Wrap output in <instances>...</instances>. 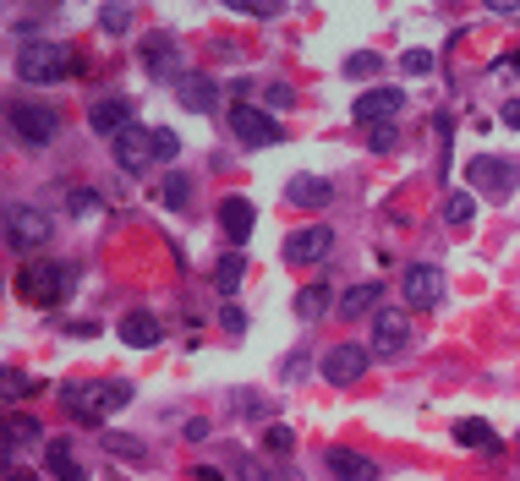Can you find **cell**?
Returning a JSON list of instances; mask_svg holds the SVG:
<instances>
[{"mask_svg":"<svg viewBox=\"0 0 520 481\" xmlns=\"http://www.w3.org/2000/svg\"><path fill=\"white\" fill-rule=\"evenodd\" d=\"M50 236H55L50 214H39L28 203H6V246L11 252H39V246H50Z\"/></svg>","mask_w":520,"mask_h":481,"instance_id":"obj_5","label":"cell"},{"mask_svg":"<svg viewBox=\"0 0 520 481\" xmlns=\"http://www.w3.org/2000/svg\"><path fill=\"white\" fill-rule=\"evenodd\" d=\"M44 465H50V476L55 481H83V460H77V449H72V438H50L44 443Z\"/></svg>","mask_w":520,"mask_h":481,"instance_id":"obj_19","label":"cell"},{"mask_svg":"<svg viewBox=\"0 0 520 481\" xmlns=\"http://www.w3.org/2000/svg\"><path fill=\"white\" fill-rule=\"evenodd\" d=\"M291 99H296V93L285 88V82H274V88H269V104H291Z\"/></svg>","mask_w":520,"mask_h":481,"instance_id":"obj_42","label":"cell"},{"mask_svg":"<svg viewBox=\"0 0 520 481\" xmlns=\"http://www.w3.org/2000/svg\"><path fill=\"white\" fill-rule=\"evenodd\" d=\"M83 72V55L72 50V44H55V39H33L17 50V77L22 82H61Z\"/></svg>","mask_w":520,"mask_h":481,"instance_id":"obj_1","label":"cell"},{"mask_svg":"<svg viewBox=\"0 0 520 481\" xmlns=\"http://www.w3.org/2000/svg\"><path fill=\"white\" fill-rule=\"evenodd\" d=\"M219 323H225V328H230V334H241V328H247V318H241V312H236V307H225V312H219Z\"/></svg>","mask_w":520,"mask_h":481,"instance_id":"obj_39","label":"cell"},{"mask_svg":"<svg viewBox=\"0 0 520 481\" xmlns=\"http://www.w3.org/2000/svg\"><path fill=\"white\" fill-rule=\"evenodd\" d=\"M6 481H39V476H28L22 465H6Z\"/></svg>","mask_w":520,"mask_h":481,"instance_id":"obj_44","label":"cell"},{"mask_svg":"<svg viewBox=\"0 0 520 481\" xmlns=\"http://www.w3.org/2000/svg\"><path fill=\"white\" fill-rule=\"evenodd\" d=\"M471 214H477V197H471V192H449V197H444V225L466 230Z\"/></svg>","mask_w":520,"mask_h":481,"instance_id":"obj_26","label":"cell"},{"mask_svg":"<svg viewBox=\"0 0 520 481\" xmlns=\"http://www.w3.org/2000/svg\"><path fill=\"white\" fill-rule=\"evenodd\" d=\"M400 290H406V307H438L444 301V274L433 263H411L400 274Z\"/></svg>","mask_w":520,"mask_h":481,"instance_id":"obj_13","label":"cell"},{"mask_svg":"<svg viewBox=\"0 0 520 481\" xmlns=\"http://www.w3.org/2000/svg\"><path fill=\"white\" fill-rule=\"evenodd\" d=\"M247 481H274V476H269V465H258V471L247 465Z\"/></svg>","mask_w":520,"mask_h":481,"instance_id":"obj_45","label":"cell"},{"mask_svg":"<svg viewBox=\"0 0 520 481\" xmlns=\"http://www.w3.org/2000/svg\"><path fill=\"white\" fill-rule=\"evenodd\" d=\"M241 268H247V263H241V252H230V257H225V263H219V274H214V285H219V290H225V296H236V290H241Z\"/></svg>","mask_w":520,"mask_h":481,"instance_id":"obj_30","label":"cell"},{"mask_svg":"<svg viewBox=\"0 0 520 481\" xmlns=\"http://www.w3.org/2000/svg\"><path fill=\"white\" fill-rule=\"evenodd\" d=\"M39 438H44L39 416H22V410H11V416H6V465H17Z\"/></svg>","mask_w":520,"mask_h":481,"instance_id":"obj_17","label":"cell"},{"mask_svg":"<svg viewBox=\"0 0 520 481\" xmlns=\"http://www.w3.org/2000/svg\"><path fill=\"white\" fill-rule=\"evenodd\" d=\"M121 345L154 350L159 345V318H148V312H126V318H121Z\"/></svg>","mask_w":520,"mask_h":481,"instance_id":"obj_23","label":"cell"},{"mask_svg":"<svg viewBox=\"0 0 520 481\" xmlns=\"http://www.w3.org/2000/svg\"><path fill=\"white\" fill-rule=\"evenodd\" d=\"M94 203H99V192H88V186H83V192H72V197H66L72 219H77V214H94Z\"/></svg>","mask_w":520,"mask_h":481,"instance_id":"obj_38","label":"cell"},{"mask_svg":"<svg viewBox=\"0 0 520 481\" xmlns=\"http://www.w3.org/2000/svg\"><path fill=\"white\" fill-rule=\"evenodd\" d=\"M384 307V285H373V279H367V285H351L340 296V318H367V312H378Z\"/></svg>","mask_w":520,"mask_h":481,"instance_id":"obj_22","label":"cell"},{"mask_svg":"<svg viewBox=\"0 0 520 481\" xmlns=\"http://www.w3.org/2000/svg\"><path fill=\"white\" fill-rule=\"evenodd\" d=\"M455 443H460V449H482V454H499V449H504L499 432H493L488 421H477V416L455 421Z\"/></svg>","mask_w":520,"mask_h":481,"instance_id":"obj_21","label":"cell"},{"mask_svg":"<svg viewBox=\"0 0 520 481\" xmlns=\"http://www.w3.org/2000/svg\"><path fill=\"white\" fill-rule=\"evenodd\" d=\"M263 443H269V454H285V449L296 443V432L285 427V421H274V427H269V438H263Z\"/></svg>","mask_w":520,"mask_h":481,"instance_id":"obj_35","label":"cell"},{"mask_svg":"<svg viewBox=\"0 0 520 481\" xmlns=\"http://www.w3.org/2000/svg\"><path fill=\"white\" fill-rule=\"evenodd\" d=\"M143 61L154 66L159 77H165V66H176V39H148V44H143Z\"/></svg>","mask_w":520,"mask_h":481,"instance_id":"obj_29","label":"cell"},{"mask_svg":"<svg viewBox=\"0 0 520 481\" xmlns=\"http://www.w3.org/2000/svg\"><path fill=\"white\" fill-rule=\"evenodd\" d=\"M323 465H329V481H378V476H384V465H378L373 454H362V449H340V443H334V449L323 454Z\"/></svg>","mask_w":520,"mask_h":481,"instance_id":"obj_11","label":"cell"},{"mask_svg":"<svg viewBox=\"0 0 520 481\" xmlns=\"http://www.w3.org/2000/svg\"><path fill=\"white\" fill-rule=\"evenodd\" d=\"M504 126H510V132H520V99L504 104Z\"/></svg>","mask_w":520,"mask_h":481,"instance_id":"obj_41","label":"cell"},{"mask_svg":"<svg viewBox=\"0 0 520 481\" xmlns=\"http://www.w3.org/2000/svg\"><path fill=\"white\" fill-rule=\"evenodd\" d=\"M72 285H77V268L50 263V257H33V263H22V274H17V296L33 301V307H55Z\"/></svg>","mask_w":520,"mask_h":481,"instance_id":"obj_2","label":"cell"},{"mask_svg":"<svg viewBox=\"0 0 520 481\" xmlns=\"http://www.w3.org/2000/svg\"><path fill=\"white\" fill-rule=\"evenodd\" d=\"M99 443L110 454H121V460H148V443L143 438H126V432H99Z\"/></svg>","mask_w":520,"mask_h":481,"instance_id":"obj_27","label":"cell"},{"mask_svg":"<svg viewBox=\"0 0 520 481\" xmlns=\"http://www.w3.org/2000/svg\"><path fill=\"white\" fill-rule=\"evenodd\" d=\"M367 361H373V350H367V345H351V339H340V345L323 356V378H329L334 389H351V383L367 378Z\"/></svg>","mask_w":520,"mask_h":481,"instance_id":"obj_9","label":"cell"},{"mask_svg":"<svg viewBox=\"0 0 520 481\" xmlns=\"http://www.w3.org/2000/svg\"><path fill=\"white\" fill-rule=\"evenodd\" d=\"M198 481H225V476H219L214 465H198Z\"/></svg>","mask_w":520,"mask_h":481,"instance_id":"obj_46","label":"cell"},{"mask_svg":"<svg viewBox=\"0 0 520 481\" xmlns=\"http://www.w3.org/2000/svg\"><path fill=\"white\" fill-rule=\"evenodd\" d=\"M225 121H230V132H236L247 148H274V143H285V126L274 121L263 104H252V99H236V104L225 110Z\"/></svg>","mask_w":520,"mask_h":481,"instance_id":"obj_4","label":"cell"},{"mask_svg":"<svg viewBox=\"0 0 520 481\" xmlns=\"http://www.w3.org/2000/svg\"><path fill=\"white\" fill-rule=\"evenodd\" d=\"M406 345H411V318L400 307H378L373 312V345L367 350H373L378 361H400Z\"/></svg>","mask_w":520,"mask_h":481,"instance_id":"obj_6","label":"cell"},{"mask_svg":"<svg viewBox=\"0 0 520 481\" xmlns=\"http://www.w3.org/2000/svg\"><path fill=\"white\" fill-rule=\"evenodd\" d=\"M466 181H471V192H482V197H504V192H515L520 164H515V159H493V154H482V159H471V164H466Z\"/></svg>","mask_w":520,"mask_h":481,"instance_id":"obj_8","label":"cell"},{"mask_svg":"<svg viewBox=\"0 0 520 481\" xmlns=\"http://www.w3.org/2000/svg\"><path fill=\"white\" fill-rule=\"evenodd\" d=\"M384 72V61H378V55H345V77H356V82H367V77H378Z\"/></svg>","mask_w":520,"mask_h":481,"instance_id":"obj_31","label":"cell"},{"mask_svg":"<svg viewBox=\"0 0 520 481\" xmlns=\"http://www.w3.org/2000/svg\"><path fill=\"white\" fill-rule=\"evenodd\" d=\"M61 400L72 405L83 421H99V416H110V410H121L126 400H132V383H121V378H88V383H66V389H61Z\"/></svg>","mask_w":520,"mask_h":481,"instance_id":"obj_3","label":"cell"},{"mask_svg":"<svg viewBox=\"0 0 520 481\" xmlns=\"http://www.w3.org/2000/svg\"><path fill=\"white\" fill-rule=\"evenodd\" d=\"M329 307H334V290H329V285H307V290H296V318H302V323H318Z\"/></svg>","mask_w":520,"mask_h":481,"instance_id":"obj_24","label":"cell"},{"mask_svg":"<svg viewBox=\"0 0 520 481\" xmlns=\"http://www.w3.org/2000/svg\"><path fill=\"white\" fill-rule=\"evenodd\" d=\"M329 246H334V230L329 225L291 230V236H285V263H291V268H312V263H323V257H329Z\"/></svg>","mask_w":520,"mask_h":481,"instance_id":"obj_10","label":"cell"},{"mask_svg":"<svg viewBox=\"0 0 520 481\" xmlns=\"http://www.w3.org/2000/svg\"><path fill=\"white\" fill-rule=\"evenodd\" d=\"M187 197H192V181L181 170H170L165 181H159V203L165 208H187Z\"/></svg>","mask_w":520,"mask_h":481,"instance_id":"obj_28","label":"cell"},{"mask_svg":"<svg viewBox=\"0 0 520 481\" xmlns=\"http://www.w3.org/2000/svg\"><path fill=\"white\" fill-rule=\"evenodd\" d=\"M400 110H406V93H400V88H367L362 99L351 104V115L362 126H384L389 115H400Z\"/></svg>","mask_w":520,"mask_h":481,"instance_id":"obj_14","label":"cell"},{"mask_svg":"<svg viewBox=\"0 0 520 481\" xmlns=\"http://www.w3.org/2000/svg\"><path fill=\"white\" fill-rule=\"evenodd\" d=\"M176 99L187 104L192 115H214V104H219V82L208 77V72H181V77H176Z\"/></svg>","mask_w":520,"mask_h":481,"instance_id":"obj_16","label":"cell"},{"mask_svg":"<svg viewBox=\"0 0 520 481\" xmlns=\"http://www.w3.org/2000/svg\"><path fill=\"white\" fill-rule=\"evenodd\" d=\"M0 394H6V405H17V400H28V394H39V378H33V372H22V367H6Z\"/></svg>","mask_w":520,"mask_h":481,"instance_id":"obj_25","label":"cell"},{"mask_svg":"<svg viewBox=\"0 0 520 481\" xmlns=\"http://www.w3.org/2000/svg\"><path fill=\"white\" fill-rule=\"evenodd\" d=\"M499 72H515V77H520V55H510V61H499Z\"/></svg>","mask_w":520,"mask_h":481,"instance_id":"obj_47","label":"cell"},{"mask_svg":"<svg viewBox=\"0 0 520 481\" xmlns=\"http://www.w3.org/2000/svg\"><path fill=\"white\" fill-rule=\"evenodd\" d=\"M154 154H159V159H176V154H181V137L159 126V132H154Z\"/></svg>","mask_w":520,"mask_h":481,"instance_id":"obj_37","label":"cell"},{"mask_svg":"<svg viewBox=\"0 0 520 481\" xmlns=\"http://www.w3.org/2000/svg\"><path fill=\"white\" fill-rule=\"evenodd\" d=\"M208 438V421H187V443H203Z\"/></svg>","mask_w":520,"mask_h":481,"instance_id":"obj_43","label":"cell"},{"mask_svg":"<svg viewBox=\"0 0 520 481\" xmlns=\"http://www.w3.org/2000/svg\"><path fill=\"white\" fill-rule=\"evenodd\" d=\"M230 11H241V17H280L274 0H258V6H252V0H230Z\"/></svg>","mask_w":520,"mask_h":481,"instance_id":"obj_36","label":"cell"},{"mask_svg":"<svg viewBox=\"0 0 520 481\" xmlns=\"http://www.w3.org/2000/svg\"><path fill=\"white\" fill-rule=\"evenodd\" d=\"M88 126L104 137H121L126 126H132V99H99L94 110H88Z\"/></svg>","mask_w":520,"mask_h":481,"instance_id":"obj_18","label":"cell"},{"mask_svg":"<svg viewBox=\"0 0 520 481\" xmlns=\"http://www.w3.org/2000/svg\"><path fill=\"white\" fill-rule=\"evenodd\" d=\"M148 159H159V154H154V132L132 121L121 137H115V164H121L126 175H143V170H148Z\"/></svg>","mask_w":520,"mask_h":481,"instance_id":"obj_12","label":"cell"},{"mask_svg":"<svg viewBox=\"0 0 520 481\" xmlns=\"http://www.w3.org/2000/svg\"><path fill=\"white\" fill-rule=\"evenodd\" d=\"M400 143V137H395V126H367V148H373V154H389V148H395Z\"/></svg>","mask_w":520,"mask_h":481,"instance_id":"obj_33","label":"cell"},{"mask_svg":"<svg viewBox=\"0 0 520 481\" xmlns=\"http://www.w3.org/2000/svg\"><path fill=\"white\" fill-rule=\"evenodd\" d=\"M269 476H274V481H307L296 465H269Z\"/></svg>","mask_w":520,"mask_h":481,"instance_id":"obj_40","label":"cell"},{"mask_svg":"<svg viewBox=\"0 0 520 481\" xmlns=\"http://www.w3.org/2000/svg\"><path fill=\"white\" fill-rule=\"evenodd\" d=\"M99 28L104 33H126V28H132V6H115V0H110V6H99Z\"/></svg>","mask_w":520,"mask_h":481,"instance_id":"obj_32","label":"cell"},{"mask_svg":"<svg viewBox=\"0 0 520 481\" xmlns=\"http://www.w3.org/2000/svg\"><path fill=\"white\" fill-rule=\"evenodd\" d=\"M515 454H520V438H515Z\"/></svg>","mask_w":520,"mask_h":481,"instance_id":"obj_48","label":"cell"},{"mask_svg":"<svg viewBox=\"0 0 520 481\" xmlns=\"http://www.w3.org/2000/svg\"><path fill=\"white\" fill-rule=\"evenodd\" d=\"M252 225H258V208H252V197L230 192L225 203H219V230H225V241H230V246L252 241Z\"/></svg>","mask_w":520,"mask_h":481,"instance_id":"obj_15","label":"cell"},{"mask_svg":"<svg viewBox=\"0 0 520 481\" xmlns=\"http://www.w3.org/2000/svg\"><path fill=\"white\" fill-rule=\"evenodd\" d=\"M285 203H296V208H323V203H334V186L318 181V175H291V186H285Z\"/></svg>","mask_w":520,"mask_h":481,"instance_id":"obj_20","label":"cell"},{"mask_svg":"<svg viewBox=\"0 0 520 481\" xmlns=\"http://www.w3.org/2000/svg\"><path fill=\"white\" fill-rule=\"evenodd\" d=\"M400 66H406L411 77H427V72H433V50H406V55H400Z\"/></svg>","mask_w":520,"mask_h":481,"instance_id":"obj_34","label":"cell"},{"mask_svg":"<svg viewBox=\"0 0 520 481\" xmlns=\"http://www.w3.org/2000/svg\"><path fill=\"white\" fill-rule=\"evenodd\" d=\"M6 121H11V132L22 137V143H33V148H44V143H55V132H61V121H55V110L50 104H6Z\"/></svg>","mask_w":520,"mask_h":481,"instance_id":"obj_7","label":"cell"}]
</instances>
